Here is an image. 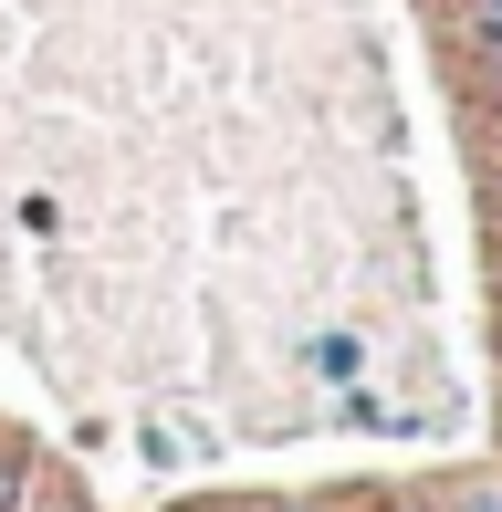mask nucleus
I'll return each mask as SVG.
<instances>
[{
  "label": "nucleus",
  "mask_w": 502,
  "mask_h": 512,
  "mask_svg": "<svg viewBox=\"0 0 502 512\" xmlns=\"http://www.w3.org/2000/svg\"><path fill=\"white\" fill-rule=\"evenodd\" d=\"M471 21H482V42L502 53V0H471Z\"/></svg>",
  "instance_id": "1"
},
{
  "label": "nucleus",
  "mask_w": 502,
  "mask_h": 512,
  "mask_svg": "<svg viewBox=\"0 0 502 512\" xmlns=\"http://www.w3.org/2000/svg\"><path fill=\"white\" fill-rule=\"evenodd\" d=\"M461 512H502V502H492V492H482V502H461Z\"/></svg>",
  "instance_id": "2"
},
{
  "label": "nucleus",
  "mask_w": 502,
  "mask_h": 512,
  "mask_svg": "<svg viewBox=\"0 0 502 512\" xmlns=\"http://www.w3.org/2000/svg\"><path fill=\"white\" fill-rule=\"evenodd\" d=\"M241 512H251V502H241Z\"/></svg>",
  "instance_id": "3"
}]
</instances>
